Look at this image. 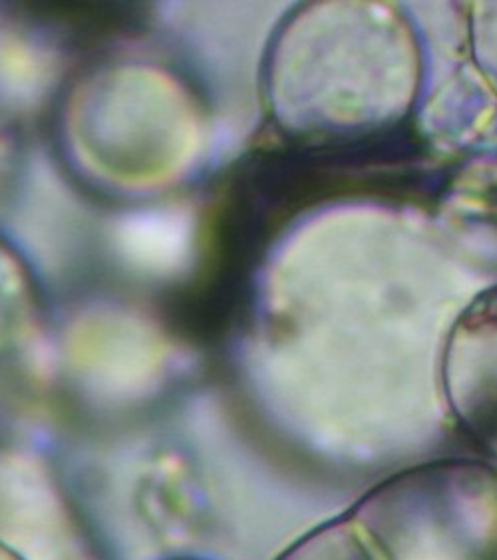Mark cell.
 Returning <instances> with one entry per match:
<instances>
[{"label":"cell","instance_id":"6da1fadb","mask_svg":"<svg viewBox=\"0 0 497 560\" xmlns=\"http://www.w3.org/2000/svg\"><path fill=\"white\" fill-rule=\"evenodd\" d=\"M420 48L401 12L377 2H309L275 34L265 68L270 114L319 141L360 140L411 114Z\"/></svg>","mask_w":497,"mask_h":560},{"label":"cell","instance_id":"7a4b0ae2","mask_svg":"<svg viewBox=\"0 0 497 560\" xmlns=\"http://www.w3.org/2000/svg\"><path fill=\"white\" fill-rule=\"evenodd\" d=\"M66 148L100 184H170L194 160L199 118L184 88L153 66L116 65L78 82L62 114Z\"/></svg>","mask_w":497,"mask_h":560},{"label":"cell","instance_id":"3957f363","mask_svg":"<svg viewBox=\"0 0 497 560\" xmlns=\"http://www.w3.org/2000/svg\"><path fill=\"white\" fill-rule=\"evenodd\" d=\"M345 517L382 560H497V469L416 465L368 489Z\"/></svg>","mask_w":497,"mask_h":560},{"label":"cell","instance_id":"277c9868","mask_svg":"<svg viewBox=\"0 0 497 560\" xmlns=\"http://www.w3.org/2000/svg\"><path fill=\"white\" fill-rule=\"evenodd\" d=\"M442 388L460 430L497 462V287L479 294L448 336Z\"/></svg>","mask_w":497,"mask_h":560},{"label":"cell","instance_id":"5b68a950","mask_svg":"<svg viewBox=\"0 0 497 560\" xmlns=\"http://www.w3.org/2000/svg\"><path fill=\"white\" fill-rule=\"evenodd\" d=\"M70 348L78 368L92 377L126 382L148 370L153 336L136 314L119 306L88 311L70 328Z\"/></svg>","mask_w":497,"mask_h":560},{"label":"cell","instance_id":"8992f818","mask_svg":"<svg viewBox=\"0 0 497 560\" xmlns=\"http://www.w3.org/2000/svg\"><path fill=\"white\" fill-rule=\"evenodd\" d=\"M55 55L28 34L0 24V108L36 106L56 75Z\"/></svg>","mask_w":497,"mask_h":560},{"label":"cell","instance_id":"52a82bcc","mask_svg":"<svg viewBox=\"0 0 497 560\" xmlns=\"http://www.w3.org/2000/svg\"><path fill=\"white\" fill-rule=\"evenodd\" d=\"M177 225L155 213L124 215L112 226L114 255L126 269L152 275L172 265L177 255Z\"/></svg>","mask_w":497,"mask_h":560},{"label":"cell","instance_id":"ba28073f","mask_svg":"<svg viewBox=\"0 0 497 560\" xmlns=\"http://www.w3.org/2000/svg\"><path fill=\"white\" fill-rule=\"evenodd\" d=\"M275 560H382L343 515L309 530Z\"/></svg>","mask_w":497,"mask_h":560},{"label":"cell","instance_id":"9c48e42d","mask_svg":"<svg viewBox=\"0 0 497 560\" xmlns=\"http://www.w3.org/2000/svg\"><path fill=\"white\" fill-rule=\"evenodd\" d=\"M33 313L31 279L19 257L0 243V350L28 328Z\"/></svg>","mask_w":497,"mask_h":560},{"label":"cell","instance_id":"30bf717a","mask_svg":"<svg viewBox=\"0 0 497 560\" xmlns=\"http://www.w3.org/2000/svg\"><path fill=\"white\" fill-rule=\"evenodd\" d=\"M472 31L477 65L497 90V2L474 7Z\"/></svg>","mask_w":497,"mask_h":560}]
</instances>
